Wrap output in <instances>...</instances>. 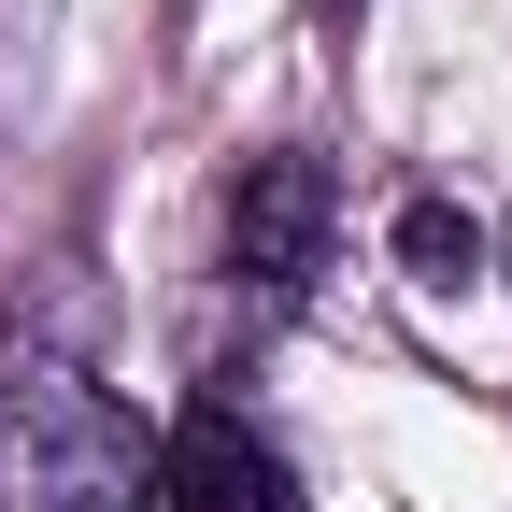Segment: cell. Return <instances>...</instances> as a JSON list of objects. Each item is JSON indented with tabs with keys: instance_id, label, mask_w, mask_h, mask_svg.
<instances>
[{
	"instance_id": "cell-1",
	"label": "cell",
	"mask_w": 512,
	"mask_h": 512,
	"mask_svg": "<svg viewBox=\"0 0 512 512\" xmlns=\"http://www.w3.org/2000/svg\"><path fill=\"white\" fill-rule=\"evenodd\" d=\"M0 512H157V427L72 342H0Z\"/></svg>"
},
{
	"instance_id": "cell-2",
	"label": "cell",
	"mask_w": 512,
	"mask_h": 512,
	"mask_svg": "<svg viewBox=\"0 0 512 512\" xmlns=\"http://www.w3.org/2000/svg\"><path fill=\"white\" fill-rule=\"evenodd\" d=\"M214 228H228V285H256V299H313V271H328V228H342V185H328V157L271 143V157H242V171H228Z\"/></svg>"
},
{
	"instance_id": "cell-4",
	"label": "cell",
	"mask_w": 512,
	"mask_h": 512,
	"mask_svg": "<svg viewBox=\"0 0 512 512\" xmlns=\"http://www.w3.org/2000/svg\"><path fill=\"white\" fill-rule=\"evenodd\" d=\"M399 271H413V285H470V271H484V228H470L456 200H413V214H399Z\"/></svg>"
},
{
	"instance_id": "cell-3",
	"label": "cell",
	"mask_w": 512,
	"mask_h": 512,
	"mask_svg": "<svg viewBox=\"0 0 512 512\" xmlns=\"http://www.w3.org/2000/svg\"><path fill=\"white\" fill-rule=\"evenodd\" d=\"M157 512H299V484L228 399H185V427L157 441Z\"/></svg>"
}]
</instances>
